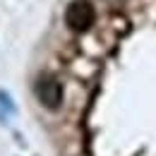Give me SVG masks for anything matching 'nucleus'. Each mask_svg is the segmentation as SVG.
<instances>
[{"label":"nucleus","mask_w":156,"mask_h":156,"mask_svg":"<svg viewBox=\"0 0 156 156\" xmlns=\"http://www.w3.org/2000/svg\"><path fill=\"white\" fill-rule=\"evenodd\" d=\"M96 20V12H94V5L89 0H72L65 10V22L72 31H87Z\"/></svg>","instance_id":"1"},{"label":"nucleus","mask_w":156,"mask_h":156,"mask_svg":"<svg viewBox=\"0 0 156 156\" xmlns=\"http://www.w3.org/2000/svg\"><path fill=\"white\" fill-rule=\"evenodd\" d=\"M36 96L46 108H58L62 101V87L53 77H41L36 82Z\"/></svg>","instance_id":"2"}]
</instances>
